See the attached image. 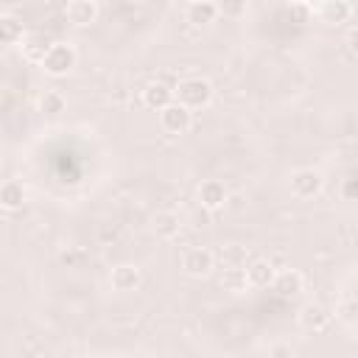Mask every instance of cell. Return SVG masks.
I'll list each match as a JSON object with an SVG mask.
<instances>
[{
    "mask_svg": "<svg viewBox=\"0 0 358 358\" xmlns=\"http://www.w3.org/2000/svg\"><path fill=\"white\" fill-rule=\"evenodd\" d=\"M173 95H176L179 103H185V106H190V109H199V106H207V103H210V98H213V84H210L207 78H199V76L182 78V81L176 84Z\"/></svg>",
    "mask_w": 358,
    "mask_h": 358,
    "instance_id": "1",
    "label": "cell"
},
{
    "mask_svg": "<svg viewBox=\"0 0 358 358\" xmlns=\"http://www.w3.org/2000/svg\"><path fill=\"white\" fill-rule=\"evenodd\" d=\"M42 70L48 73V76H67L73 67H76V50L67 45V42H53L48 50H45V56H42Z\"/></svg>",
    "mask_w": 358,
    "mask_h": 358,
    "instance_id": "2",
    "label": "cell"
},
{
    "mask_svg": "<svg viewBox=\"0 0 358 358\" xmlns=\"http://www.w3.org/2000/svg\"><path fill=\"white\" fill-rule=\"evenodd\" d=\"M159 126L168 131V134H185L190 126H193V112L190 106L179 103V101H171L165 109H159Z\"/></svg>",
    "mask_w": 358,
    "mask_h": 358,
    "instance_id": "3",
    "label": "cell"
},
{
    "mask_svg": "<svg viewBox=\"0 0 358 358\" xmlns=\"http://www.w3.org/2000/svg\"><path fill=\"white\" fill-rule=\"evenodd\" d=\"M182 268L190 277H207L215 268V255L207 246H190L182 255Z\"/></svg>",
    "mask_w": 358,
    "mask_h": 358,
    "instance_id": "4",
    "label": "cell"
},
{
    "mask_svg": "<svg viewBox=\"0 0 358 358\" xmlns=\"http://www.w3.org/2000/svg\"><path fill=\"white\" fill-rule=\"evenodd\" d=\"M322 185H324V179H322V173L316 168H299V171L291 173V193L296 199H313V196H319Z\"/></svg>",
    "mask_w": 358,
    "mask_h": 358,
    "instance_id": "5",
    "label": "cell"
},
{
    "mask_svg": "<svg viewBox=\"0 0 358 358\" xmlns=\"http://www.w3.org/2000/svg\"><path fill=\"white\" fill-rule=\"evenodd\" d=\"M227 199H229V193H227L221 179H204L199 185V204L204 210H218V207L227 204Z\"/></svg>",
    "mask_w": 358,
    "mask_h": 358,
    "instance_id": "6",
    "label": "cell"
},
{
    "mask_svg": "<svg viewBox=\"0 0 358 358\" xmlns=\"http://www.w3.org/2000/svg\"><path fill=\"white\" fill-rule=\"evenodd\" d=\"M95 17H98L95 0H70V3H67V20H70L76 28H84V25L95 22Z\"/></svg>",
    "mask_w": 358,
    "mask_h": 358,
    "instance_id": "7",
    "label": "cell"
},
{
    "mask_svg": "<svg viewBox=\"0 0 358 358\" xmlns=\"http://www.w3.org/2000/svg\"><path fill=\"white\" fill-rule=\"evenodd\" d=\"M246 277H249V285H255V288H268V285H274L277 271H274L271 260H252V263L246 266Z\"/></svg>",
    "mask_w": 358,
    "mask_h": 358,
    "instance_id": "8",
    "label": "cell"
},
{
    "mask_svg": "<svg viewBox=\"0 0 358 358\" xmlns=\"http://www.w3.org/2000/svg\"><path fill=\"white\" fill-rule=\"evenodd\" d=\"M185 17H187L190 25H210V22H215V17H218V3H213V0L187 3Z\"/></svg>",
    "mask_w": 358,
    "mask_h": 358,
    "instance_id": "9",
    "label": "cell"
},
{
    "mask_svg": "<svg viewBox=\"0 0 358 358\" xmlns=\"http://www.w3.org/2000/svg\"><path fill=\"white\" fill-rule=\"evenodd\" d=\"M137 285H140V268L137 266L123 263V266L112 268V288L115 291H134Z\"/></svg>",
    "mask_w": 358,
    "mask_h": 358,
    "instance_id": "10",
    "label": "cell"
},
{
    "mask_svg": "<svg viewBox=\"0 0 358 358\" xmlns=\"http://www.w3.org/2000/svg\"><path fill=\"white\" fill-rule=\"evenodd\" d=\"M143 101H145V106L148 109H165L171 101H173V90L171 87H165V84H148L145 90H143Z\"/></svg>",
    "mask_w": 358,
    "mask_h": 358,
    "instance_id": "11",
    "label": "cell"
},
{
    "mask_svg": "<svg viewBox=\"0 0 358 358\" xmlns=\"http://www.w3.org/2000/svg\"><path fill=\"white\" fill-rule=\"evenodd\" d=\"M352 17V6L347 3V0H324V6H322V20L327 22V25H341V22H347Z\"/></svg>",
    "mask_w": 358,
    "mask_h": 358,
    "instance_id": "12",
    "label": "cell"
},
{
    "mask_svg": "<svg viewBox=\"0 0 358 358\" xmlns=\"http://www.w3.org/2000/svg\"><path fill=\"white\" fill-rule=\"evenodd\" d=\"M327 322H330V313H327L322 305H305V308L299 310V324H302L305 330H324Z\"/></svg>",
    "mask_w": 358,
    "mask_h": 358,
    "instance_id": "13",
    "label": "cell"
},
{
    "mask_svg": "<svg viewBox=\"0 0 358 358\" xmlns=\"http://www.w3.org/2000/svg\"><path fill=\"white\" fill-rule=\"evenodd\" d=\"M0 201H3L6 210H17V207H22V201H25V187H22V182H17V179H6L3 187H0Z\"/></svg>",
    "mask_w": 358,
    "mask_h": 358,
    "instance_id": "14",
    "label": "cell"
},
{
    "mask_svg": "<svg viewBox=\"0 0 358 358\" xmlns=\"http://www.w3.org/2000/svg\"><path fill=\"white\" fill-rule=\"evenodd\" d=\"M154 229H157L159 238H176L179 229H182V218L176 213H171V210H162L154 218Z\"/></svg>",
    "mask_w": 358,
    "mask_h": 358,
    "instance_id": "15",
    "label": "cell"
},
{
    "mask_svg": "<svg viewBox=\"0 0 358 358\" xmlns=\"http://www.w3.org/2000/svg\"><path fill=\"white\" fill-rule=\"evenodd\" d=\"M302 274L299 271H294V268H285V271H280L277 277H274V288L282 294V296H294V294H299L302 291Z\"/></svg>",
    "mask_w": 358,
    "mask_h": 358,
    "instance_id": "16",
    "label": "cell"
},
{
    "mask_svg": "<svg viewBox=\"0 0 358 358\" xmlns=\"http://www.w3.org/2000/svg\"><path fill=\"white\" fill-rule=\"evenodd\" d=\"M221 288L224 291H232V294H241L249 288V277H246V268H238V266H229L224 268L221 274Z\"/></svg>",
    "mask_w": 358,
    "mask_h": 358,
    "instance_id": "17",
    "label": "cell"
},
{
    "mask_svg": "<svg viewBox=\"0 0 358 358\" xmlns=\"http://www.w3.org/2000/svg\"><path fill=\"white\" fill-rule=\"evenodd\" d=\"M0 36H3V42H6V45H17V42H22L25 28H22V22H20L17 17L6 14V17L0 20Z\"/></svg>",
    "mask_w": 358,
    "mask_h": 358,
    "instance_id": "18",
    "label": "cell"
},
{
    "mask_svg": "<svg viewBox=\"0 0 358 358\" xmlns=\"http://www.w3.org/2000/svg\"><path fill=\"white\" fill-rule=\"evenodd\" d=\"M249 11V0H218V14L227 20H243Z\"/></svg>",
    "mask_w": 358,
    "mask_h": 358,
    "instance_id": "19",
    "label": "cell"
},
{
    "mask_svg": "<svg viewBox=\"0 0 358 358\" xmlns=\"http://www.w3.org/2000/svg\"><path fill=\"white\" fill-rule=\"evenodd\" d=\"M64 106H67V101H64V95L56 92V90H48V92L39 98V109H42L45 115H59V112H64Z\"/></svg>",
    "mask_w": 358,
    "mask_h": 358,
    "instance_id": "20",
    "label": "cell"
},
{
    "mask_svg": "<svg viewBox=\"0 0 358 358\" xmlns=\"http://www.w3.org/2000/svg\"><path fill=\"white\" fill-rule=\"evenodd\" d=\"M50 45H42V42H28V48H25V56L28 59H36V62H42V56H45V50H48Z\"/></svg>",
    "mask_w": 358,
    "mask_h": 358,
    "instance_id": "21",
    "label": "cell"
},
{
    "mask_svg": "<svg viewBox=\"0 0 358 358\" xmlns=\"http://www.w3.org/2000/svg\"><path fill=\"white\" fill-rule=\"evenodd\" d=\"M341 196H344L347 201H358V179H347V182L341 185Z\"/></svg>",
    "mask_w": 358,
    "mask_h": 358,
    "instance_id": "22",
    "label": "cell"
},
{
    "mask_svg": "<svg viewBox=\"0 0 358 358\" xmlns=\"http://www.w3.org/2000/svg\"><path fill=\"white\" fill-rule=\"evenodd\" d=\"M347 45H350L352 53H358V25H352V28L347 31Z\"/></svg>",
    "mask_w": 358,
    "mask_h": 358,
    "instance_id": "23",
    "label": "cell"
},
{
    "mask_svg": "<svg viewBox=\"0 0 358 358\" xmlns=\"http://www.w3.org/2000/svg\"><path fill=\"white\" fill-rule=\"evenodd\" d=\"M268 355H294V347H288V344H274V347H268Z\"/></svg>",
    "mask_w": 358,
    "mask_h": 358,
    "instance_id": "24",
    "label": "cell"
},
{
    "mask_svg": "<svg viewBox=\"0 0 358 358\" xmlns=\"http://www.w3.org/2000/svg\"><path fill=\"white\" fill-rule=\"evenodd\" d=\"M187 3H201V0H187Z\"/></svg>",
    "mask_w": 358,
    "mask_h": 358,
    "instance_id": "25",
    "label": "cell"
}]
</instances>
